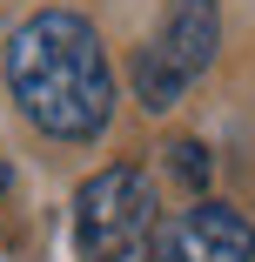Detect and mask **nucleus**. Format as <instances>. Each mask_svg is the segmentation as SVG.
<instances>
[{
	"mask_svg": "<svg viewBox=\"0 0 255 262\" xmlns=\"http://www.w3.org/2000/svg\"><path fill=\"white\" fill-rule=\"evenodd\" d=\"M7 94L54 141H94L114 121V68L94 20L40 7L7 34Z\"/></svg>",
	"mask_w": 255,
	"mask_h": 262,
	"instance_id": "1",
	"label": "nucleus"
},
{
	"mask_svg": "<svg viewBox=\"0 0 255 262\" xmlns=\"http://www.w3.org/2000/svg\"><path fill=\"white\" fill-rule=\"evenodd\" d=\"M74 242L81 262H161V202L134 162H114L81 182L74 195Z\"/></svg>",
	"mask_w": 255,
	"mask_h": 262,
	"instance_id": "2",
	"label": "nucleus"
},
{
	"mask_svg": "<svg viewBox=\"0 0 255 262\" xmlns=\"http://www.w3.org/2000/svg\"><path fill=\"white\" fill-rule=\"evenodd\" d=\"M215 47H222V7L215 0H175L161 14V34L141 47L134 61V94L148 115H168L175 101L215 68Z\"/></svg>",
	"mask_w": 255,
	"mask_h": 262,
	"instance_id": "3",
	"label": "nucleus"
},
{
	"mask_svg": "<svg viewBox=\"0 0 255 262\" xmlns=\"http://www.w3.org/2000/svg\"><path fill=\"white\" fill-rule=\"evenodd\" d=\"M161 262H255V229L228 202H195L175 215Z\"/></svg>",
	"mask_w": 255,
	"mask_h": 262,
	"instance_id": "4",
	"label": "nucleus"
},
{
	"mask_svg": "<svg viewBox=\"0 0 255 262\" xmlns=\"http://www.w3.org/2000/svg\"><path fill=\"white\" fill-rule=\"evenodd\" d=\"M168 155H175V175H181L188 188H201V182H208V148H201V141H175Z\"/></svg>",
	"mask_w": 255,
	"mask_h": 262,
	"instance_id": "5",
	"label": "nucleus"
},
{
	"mask_svg": "<svg viewBox=\"0 0 255 262\" xmlns=\"http://www.w3.org/2000/svg\"><path fill=\"white\" fill-rule=\"evenodd\" d=\"M7 182H14V168H7V162H0V195H7Z\"/></svg>",
	"mask_w": 255,
	"mask_h": 262,
	"instance_id": "6",
	"label": "nucleus"
}]
</instances>
